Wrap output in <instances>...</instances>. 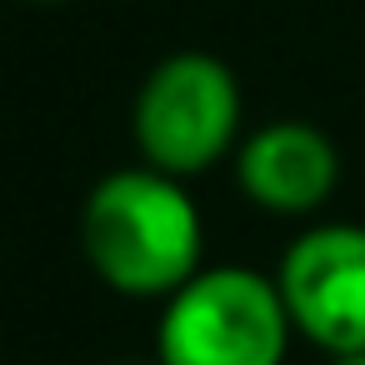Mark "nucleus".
<instances>
[{
	"mask_svg": "<svg viewBox=\"0 0 365 365\" xmlns=\"http://www.w3.org/2000/svg\"><path fill=\"white\" fill-rule=\"evenodd\" d=\"M110 365H160V360H110Z\"/></svg>",
	"mask_w": 365,
	"mask_h": 365,
	"instance_id": "nucleus-7",
	"label": "nucleus"
},
{
	"mask_svg": "<svg viewBox=\"0 0 365 365\" xmlns=\"http://www.w3.org/2000/svg\"><path fill=\"white\" fill-rule=\"evenodd\" d=\"M160 305V365H285L295 325L275 275L205 265Z\"/></svg>",
	"mask_w": 365,
	"mask_h": 365,
	"instance_id": "nucleus-2",
	"label": "nucleus"
},
{
	"mask_svg": "<svg viewBox=\"0 0 365 365\" xmlns=\"http://www.w3.org/2000/svg\"><path fill=\"white\" fill-rule=\"evenodd\" d=\"M240 81L210 51L165 56L135 96L140 160L190 180L240 150Z\"/></svg>",
	"mask_w": 365,
	"mask_h": 365,
	"instance_id": "nucleus-3",
	"label": "nucleus"
},
{
	"mask_svg": "<svg viewBox=\"0 0 365 365\" xmlns=\"http://www.w3.org/2000/svg\"><path fill=\"white\" fill-rule=\"evenodd\" d=\"M36 6H61V0H36Z\"/></svg>",
	"mask_w": 365,
	"mask_h": 365,
	"instance_id": "nucleus-8",
	"label": "nucleus"
},
{
	"mask_svg": "<svg viewBox=\"0 0 365 365\" xmlns=\"http://www.w3.org/2000/svg\"><path fill=\"white\" fill-rule=\"evenodd\" d=\"M300 340L335 355H365V225L325 220L300 230L275 270Z\"/></svg>",
	"mask_w": 365,
	"mask_h": 365,
	"instance_id": "nucleus-4",
	"label": "nucleus"
},
{
	"mask_svg": "<svg viewBox=\"0 0 365 365\" xmlns=\"http://www.w3.org/2000/svg\"><path fill=\"white\" fill-rule=\"evenodd\" d=\"M340 180V155L330 135L310 120H270L250 130L235 150V185L265 215H315Z\"/></svg>",
	"mask_w": 365,
	"mask_h": 365,
	"instance_id": "nucleus-5",
	"label": "nucleus"
},
{
	"mask_svg": "<svg viewBox=\"0 0 365 365\" xmlns=\"http://www.w3.org/2000/svg\"><path fill=\"white\" fill-rule=\"evenodd\" d=\"M330 365H365V355H335Z\"/></svg>",
	"mask_w": 365,
	"mask_h": 365,
	"instance_id": "nucleus-6",
	"label": "nucleus"
},
{
	"mask_svg": "<svg viewBox=\"0 0 365 365\" xmlns=\"http://www.w3.org/2000/svg\"><path fill=\"white\" fill-rule=\"evenodd\" d=\"M81 250L115 295L170 300L205 270V220L185 180L140 160L96 180L81 205Z\"/></svg>",
	"mask_w": 365,
	"mask_h": 365,
	"instance_id": "nucleus-1",
	"label": "nucleus"
}]
</instances>
